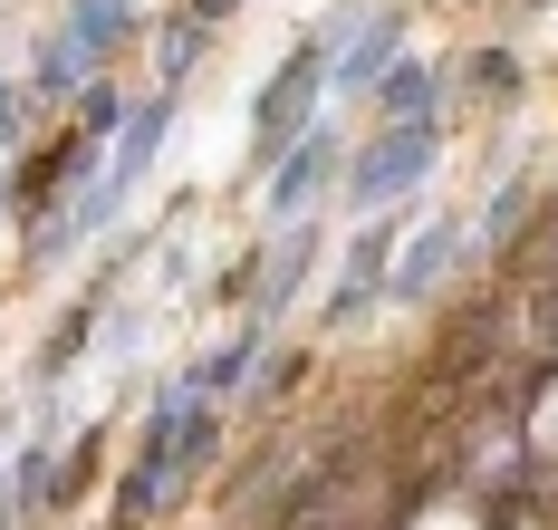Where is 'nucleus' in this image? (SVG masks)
<instances>
[{
    "label": "nucleus",
    "mask_w": 558,
    "mask_h": 530,
    "mask_svg": "<svg viewBox=\"0 0 558 530\" xmlns=\"http://www.w3.org/2000/svg\"><path fill=\"white\" fill-rule=\"evenodd\" d=\"M260 357H270V318H241V328H231L213 357H193V366H183V386L222 406V396H241V386L260 376Z\"/></svg>",
    "instance_id": "obj_12"
},
{
    "label": "nucleus",
    "mask_w": 558,
    "mask_h": 530,
    "mask_svg": "<svg viewBox=\"0 0 558 530\" xmlns=\"http://www.w3.org/2000/svg\"><path fill=\"white\" fill-rule=\"evenodd\" d=\"M173 117H183V87H155V97H135V107H125V125H116V155H107V183H97V193L116 203V222H125V203L145 193V174H155V155H165Z\"/></svg>",
    "instance_id": "obj_4"
},
{
    "label": "nucleus",
    "mask_w": 558,
    "mask_h": 530,
    "mask_svg": "<svg viewBox=\"0 0 558 530\" xmlns=\"http://www.w3.org/2000/svg\"><path fill=\"white\" fill-rule=\"evenodd\" d=\"M328 183H347V135L318 117V125H308V135H299V145L270 165V222L318 213V203H328Z\"/></svg>",
    "instance_id": "obj_6"
},
{
    "label": "nucleus",
    "mask_w": 558,
    "mask_h": 530,
    "mask_svg": "<svg viewBox=\"0 0 558 530\" xmlns=\"http://www.w3.org/2000/svg\"><path fill=\"white\" fill-rule=\"evenodd\" d=\"M318 251H328V222L318 213H299V222H279V241H260V290H251V318H270L308 290V270H318Z\"/></svg>",
    "instance_id": "obj_7"
},
{
    "label": "nucleus",
    "mask_w": 558,
    "mask_h": 530,
    "mask_svg": "<svg viewBox=\"0 0 558 530\" xmlns=\"http://www.w3.org/2000/svg\"><path fill=\"white\" fill-rule=\"evenodd\" d=\"M510 348V309L501 299H472V309H452V338L434 357V386H472V376H492Z\"/></svg>",
    "instance_id": "obj_10"
},
{
    "label": "nucleus",
    "mask_w": 558,
    "mask_h": 530,
    "mask_svg": "<svg viewBox=\"0 0 558 530\" xmlns=\"http://www.w3.org/2000/svg\"><path fill=\"white\" fill-rule=\"evenodd\" d=\"M434 165H444V117H376L366 145H347V183L337 193L356 213H395L404 193L434 183Z\"/></svg>",
    "instance_id": "obj_2"
},
{
    "label": "nucleus",
    "mask_w": 558,
    "mask_h": 530,
    "mask_svg": "<svg viewBox=\"0 0 558 530\" xmlns=\"http://www.w3.org/2000/svg\"><path fill=\"white\" fill-rule=\"evenodd\" d=\"M135 39H145L135 0H68V20H58V49L87 68V77H107V59H125Z\"/></svg>",
    "instance_id": "obj_9"
},
{
    "label": "nucleus",
    "mask_w": 558,
    "mask_h": 530,
    "mask_svg": "<svg viewBox=\"0 0 558 530\" xmlns=\"http://www.w3.org/2000/svg\"><path fill=\"white\" fill-rule=\"evenodd\" d=\"M462 87H472L482 107H520V59L492 39V49H472V59H462Z\"/></svg>",
    "instance_id": "obj_17"
},
{
    "label": "nucleus",
    "mask_w": 558,
    "mask_h": 530,
    "mask_svg": "<svg viewBox=\"0 0 558 530\" xmlns=\"http://www.w3.org/2000/svg\"><path fill=\"white\" fill-rule=\"evenodd\" d=\"M328 59H337V20H328V29H308V39L270 68V87L251 97V174H270L279 155L328 117Z\"/></svg>",
    "instance_id": "obj_1"
},
{
    "label": "nucleus",
    "mask_w": 558,
    "mask_h": 530,
    "mask_svg": "<svg viewBox=\"0 0 558 530\" xmlns=\"http://www.w3.org/2000/svg\"><path fill=\"white\" fill-rule=\"evenodd\" d=\"M404 251V222L395 213H366V232L337 251V290H328V328H356L366 309H386V270Z\"/></svg>",
    "instance_id": "obj_5"
},
{
    "label": "nucleus",
    "mask_w": 558,
    "mask_h": 530,
    "mask_svg": "<svg viewBox=\"0 0 558 530\" xmlns=\"http://www.w3.org/2000/svg\"><path fill=\"white\" fill-rule=\"evenodd\" d=\"M530 213H539V183H530V174H501V193H492V213L472 222V241H482V251H510Z\"/></svg>",
    "instance_id": "obj_15"
},
{
    "label": "nucleus",
    "mask_w": 558,
    "mask_h": 530,
    "mask_svg": "<svg viewBox=\"0 0 558 530\" xmlns=\"http://www.w3.org/2000/svg\"><path fill=\"white\" fill-rule=\"evenodd\" d=\"M366 117H444V68H424L414 49L366 87Z\"/></svg>",
    "instance_id": "obj_13"
},
{
    "label": "nucleus",
    "mask_w": 558,
    "mask_h": 530,
    "mask_svg": "<svg viewBox=\"0 0 558 530\" xmlns=\"http://www.w3.org/2000/svg\"><path fill=\"white\" fill-rule=\"evenodd\" d=\"M87 165H97V135H87V125H68V135H49V145H29V155H20L10 203H20V213H49V203L87 174Z\"/></svg>",
    "instance_id": "obj_11"
},
{
    "label": "nucleus",
    "mask_w": 558,
    "mask_h": 530,
    "mask_svg": "<svg viewBox=\"0 0 558 530\" xmlns=\"http://www.w3.org/2000/svg\"><path fill=\"white\" fill-rule=\"evenodd\" d=\"M193 10H203V20H213V29H222L231 10H241V0H193Z\"/></svg>",
    "instance_id": "obj_20"
},
{
    "label": "nucleus",
    "mask_w": 558,
    "mask_h": 530,
    "mask_svg": "<svg viewBox=\"0 0 558 530\" xmlns=\"http://www.w3.org/2000/svg\"><path fill=\"white\" fill-rule=\"evenodd\" d=\"M68 125H87V135H97V145H116V125H125V97H116L107 77H87V87H77V97H68Z\"/></svg>",
    "instance_id": "obj_18"
},
{
    "label": "nucleus",
    "mask_w": 558,
    "mask_h": 530,
    "mask_svg": "<svg viewBox=\"0 0 558 530\" xmlns=\"http://www.w3.org/2000/svg\"><path fill=\"white\" fill-rule=\"evenodd\" d=\"M462 241H472V222H424V232L395 251V270H386V309H424V299L462 270Z\"/></svg>",
    "instance_id": "obj_8"
},
{
    "label": "nucleus",
    "mask_w": 558,
    "mask_h": 530,
    "mask_svg": "<svg viewBox=\"0 0 558 530\" xmlns=\"http://www.w3.org/2000/svg\"><path fill=\"white\" fill-rule=\"evenodd\" d=\"M203 49H213V20H203V10H183L173 29H155V77H165V87H183V77L203 68Z\"/></svg>",
    "instance_id": "obj_16"
},
{
    "label": "nucleus",
    "mask_w": 558,
    "mask_h": 530,
    "mask_svg": "<svg viewBox=\"0 0 558 530\" xmlns=\"http://www.w3.org/2000/svg\"><path fill=\"white\" fill-rule=\"evenodd\" d=\"M29 125H39V97H29L20 77H0V155H10V145H20Z\"/></svg>",
    "instance_id": "obj_19"
},
{
    "label": "nucleus",
    "mask_w": 558,
    "mask_h": 530,
    "mask_svg": "<svg viewBox=\"0 0 558 530\" xmlns=\"http://www.w3.org/2000/svg\"><path fill=\"white\" fill-rule=\"evenodd\" d=\"M395 59H404V0L347 10V20H337V59H328V97H366Z\"/></svg>",
    "instance_id": "obj_3"
},
{
    "label": "nucleus",
    "mask_w": 558,
    "mask_h": 530,
    "mask_svg": "<svg viewBox=\"0 0 558 530\" xmlns=\"http://www.w3.org/2000/svg\"><path fill=\"white\" fill-rule=\"evenodd\" d=\"M97 463H107V434L87 424V434L49 463V502H39V511H77V502H87V482H97Z\"/></svg>",
    "instance_id": "obj_14"
}]
</instances>
